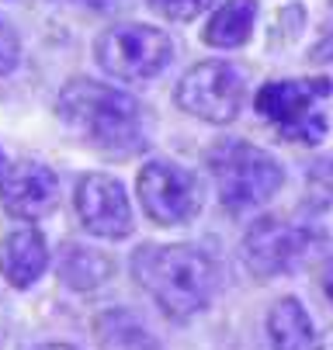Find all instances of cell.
<instances>
[{
	"label": "cell",
	"instance_id": "cell-1",
	"mask_svg": "<svg viewBox=\"0 0 333 350\" xmlns=\"http://www.w3.org/2000/svg\"><path fill=\"white\" fill-rule=\"evenodd\" d=\"M59 118L66 129L101 157H135L150 142L146 108L135 97L98 83L90 77H77L59 90Z\"/></svg>",
	"mask_w": 333,
	"mask_h": 350
},
{
	"label": "cell",
	"instance_id": "cell-2",
	"mask_svg": "<svg viewBox=\"0 0 333 350\" xmlns=\"http://www.w3.org/2000/svg\"><path fill=\"white\" fill-rule=\"evenodd\" d=\"M132 274L170 319L198 316L219 291L215 260L205 250L187 243L139 246L132 254Z\"/></svg>",
	"mask_w": 333,
	"mask_h": 350
},
{
	"label": "cell",
	"instance_id": "cell-3",
	"mask_svg": "<svg viewBox=\"0 0 333 350\" xmlns=\"http://www.w3.org/2000/svg\"><path fill=\"white\" fill-rule=\"evenodd\" d=\"M205 167L215 180L219 205L232 215L261 208L278 194L284 184L281 163L264 153L261 146H250L243 139H222L205 153Z\"/></svg>",
	"mask_w": 333,
	"mask_h": 350
},
{
	"label": "cell",
	"instance_id": "cell-4",
	"mask_svg": "<svg viewBox=\"0 0 333 350\" xmlns=\"http://www.w3.org/2000/svg\"><path fill=\"white\" fill-rule=\"evenodd\" d=\"M326 97H333V80H326V77H316V80H271L257 90L254 108L261 111L264 122H271L281 132V139L316 146L330 129L326 111H323Z\"/></svg>",
	"mask_w": 333,
	"mask_h": 350
},
{
	"label": "cell",
	"instance_id": "cell-5",
	"mask_svg": "<svg viewBox=\"0 0 333 350\" xmlns=\"http://www.w3.org/2000/svg\"><path fill=\"white\" fill-rule=\"evenodd\" d=\"M94 59L115 80L142 83L170 66L174 42L153 25H111L94 38Z\"/></svg>",
	"mask_w": 333,
	"mask_h": 350
},
{
	"label": "cell",
	"instance_id": "cell-6",
	"mask_svg": "<svg viewBox=\"0 0 333 350\" xmlns=\"http://www.w3.org/2000/svg\"><path fill=\"white\" fill-rule=\"evenodd\" d=\"M243 94L247 90H243L240 70L222 59H209L181 77L174 101L181 111L195 115L209 125H229L243 108Z\"/></svg>",
	"mask_w": 333,
	"mask_h": 350
},
{
	"label": "cell",
	"instance_id": "cell-7",
	"mask_svg": "<svg viewBox=\"0 0 333 350\" xmlns=\"http://www.w3.org/2000/svg\"><path fill=\"white\" fill-rule=\"evenodd\" d=\"M139 205L157 226H184L202 212V184L170 160H150L139 170Z\"/></svg>",
	"mask_w": 333,
	"mask_h": 350
},
{
	"label": "cell",
	"instance_id": "cell-8",
	"mask_svg": "<svg viewBox=\"0 0 333 350\" xmlns=\"http://www.w3.org/2000/svg\"><path fill=\"white\" fill-rule=\"evenodd\" d=\"M316 243L319 236L306 226L284 219H257L243 236V264L250 267L254 278L271 281L302 267Z\"/></svg>",
	"mask_w": 333,
	"mask_h": 350
},
{
	"label": "cell",
	"instance_id": "cell-9",
	"mask_svg": "<svg viewBox=\"0 0 333 350\" xmlns=\"http://www.w3.org/2000/svg\"><path fill=\"white\" fill-rule=\"evenodd\" d=\"M73 202H77V215L87 232L101 236V239L132 236L135 222H132V205H129L122 180H115L108 174H87L77 180Z\"/></svg>",
	"mask_w": 333,
	"mask_h": 350
},
{
	"label": "cell",
	"instance_id": "cell-10",
	"mask_svg": "<svg viewBox=\"0 0 333 350\" xmlns=\"http://www.w3.org/2000/svg\"><path fill=\"white\" fill-rule=\"evenodd\" d=\"M59 202V180L56 174L38 160L8 163L0 174V205L14 219H42Z\"/></svg>",
	"mask_w": 333,
	"mask_h": 350
},
{
	"label": "cell",
	"instance_id": "cell-11",
	"mask_svg": "<svg viewBox=\"0 0 333 350\" xmlns=\"http://www.w3.org/2000/svg\"><path fill=\"white\" fill-rule=\"evenodd\" d=\"M49 267V246L35 226L14 229L0 239V274L11 288H31Z\"/></svg>",
	"mask_w": 333,
	"mask_h": 350
},
{
	"label": "cell",
	"instance_id": "cell-12",
	"mask_svg": "<svg viewBox=\"0 0 333 350\" xmlns=\"http://www.w3.org/2000/svg\"><path fill=\"white\" fill-rule=\"evenodd\" d=\"M56 271H59V278H63L66 288L90 291V288H98V284H105L111 278L115 260L108 254H101V250H94V246L63 243L59 257H56Z\"/></svg>",
	"mask_w": 333,
	"mask_h": 350
},
{
	"label": "cell",
	"instance_id": "cell-13",
	"mask_svg": "<svg viewBox=\"0 0 333 350\" xmlns=\"http://www.w3.org/2000/svg\"><path fill=\"white\" fill-rule=\"evenodd\" d=\"M267 340L271 350H309L312 347V323L299 298H278L267 312Z\"/></svg>",
	"mask_w": 333,
	"mask_h": 350
},
{
	"label": "cell",
	"instance_id": "cell-14",
	"mask_svg": "<svg viewBox=\"0 0 333 350\" xmlns=\"http://www.w3.org/2000/svg\"><path fill=\"white\" fill-rule=\"evenodd\" d=\"M254 21H257V0H226L205 25L202 38L212 49H236L250 38Z\"/></svg>",
	"mask_w": 333,
	"mask_h": 350
},
{
	"label": "cell",
	"instance_id": "cell-15",
	"mask_svg": "<svg viewBox=\"0 0 333 350\" xmlns=\"http://www.w3.org/2000/svg\"><path fill=\"white\" fill-rule=\"evenodd\" d=\"M94 336H98L101 350H157L153 336L142 329L139 319H132L129 312H105L94 323Z\"/></svg>",
	"mask_w": 333,
	"mask_h": 350
},
{
	"label": "cell",
	"instance_id": "cell-16",
	"mask_svg": "<svg viewBox=\"0 0 333 350\" xmlns=\"http://www.w3.org/2000/svg\"><path fill=\"white\" fill-rule=\"evenodd\" d=\"M212 4H215V0H150V8L160 18H167V21H195Z\"/></svg>",
	"mask_w": 333,
	"mask_h": 350
},
{
	"label": "cell",
	"instance_id": "cell-17",
	"mask_svg": "<svg viewBox=\"0 0 333 350\" xmlns=\"http://www.w3.org/2000/svg\"><path fill=\"white\" fill-rule=\"evenodd\" d=\"M21 59V42L8 18H0V77H8Z\"/></svg>",
	"mask_w": 333,
	"mask_h": 350
},
{
	"label": "cell",
	"instance_id": "cell-18",
	"mask_svg": "<svg viewBox=\"0 0 333 350\" xmlns=\"http://www.w3.org/2000/svg\"><path fill=\"white\" fill-rule=\"evenodd\" d=\"M319 288H323V295L333 302V257H326L323 267H319Z\"/></svg>",
	"mask_w": 333,
	"mask_h": 350
},
{
	"label": "cell",
	"instance_id": "cell-19",
	"mask_svg": "<svg viewBox=\"0 0 333 350\" xmlns=\"http://www.w3.org/2000/svg\"><path fill=\"white\" fill-rule=\"evenodd\" d=\"M31 350H80V347H73V343H38Z\"/></svg>",
	"mask_w": 333,
	"mask_h": 350
},
{
	"label": "cell",
	"instance_id": "cell-20",
	"mask_svg": "<svg viewBox=\"0 0 333 350\" xmlns=\"http://www.w3.org/2000/svg\"><path fill=\"white\" fill-rule=\"evenodd\" d=\"M312 350H333V329H330V333H326V336H319V340H316V347H312Z\"/></svg>",
	"mask_w": 333,
	"mask_h": 350
},
{
	"label": "cell",
	"instance_id": "cell-21",
	"mask_svg": "<svg viewBox=\"0 0 333 350\" xmlns=\"http://www.w3.org/2000/svg\"><path fill=\"white\" fill-rule=\"evenodd\" d=\"M4 167H8V163H4V153H0V174H4Z\"/></svg>",
	"mask_w": 333,
	"mask_h": 350
}]
</instances>
